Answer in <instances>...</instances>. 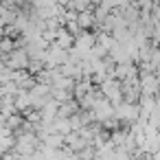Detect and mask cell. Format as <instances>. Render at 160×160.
<instances>
[{
	"label": "cell",
	"mask_w": 160,
	"mask_h": 160,
	"mask_svg": "<svg viewBox=\"0 0 160 160\" xmlns=\"http://www.w3.org/2000/svg\"><path fill=\"white\" fill-rule=\"evenodd\" d=\"M9 66L11 68H24L27 66V53L24 51H16L11 55V59H9Z\"/></svg>",
	"instance_id": "1"
},
{
	"label": "cell",
	"mask_w": 160,
	"mask_h": 160,
	"mask_svg": "<svg viewBox=\"0 0 160 160\" xmlns=\"http://www.w3.org/2000/svg\"><path fill=\"white\" fill-rule=\"evenodd\" d=\"M158 90V83H156V77H151V75H147L145 79H142V92L145 94H151V92H156Z\"/></svg>",
	"instance_id": "2"
},
{
	"label": "cell",
	"mask_w": 160,
	"mask_h": 160,
	"mask_svg": "<svg viewBox=\"0 0 160 160\" xmlns=\"http://www.w3.org/2000/svg\"><path fill=\"white\" fill-rule=\"evenodd\" d=\"M92 16L88 13V11H81V13H77V27H90L92 24Z\"/></svg>",
	"instance_id": "3"
}]
</instances>
